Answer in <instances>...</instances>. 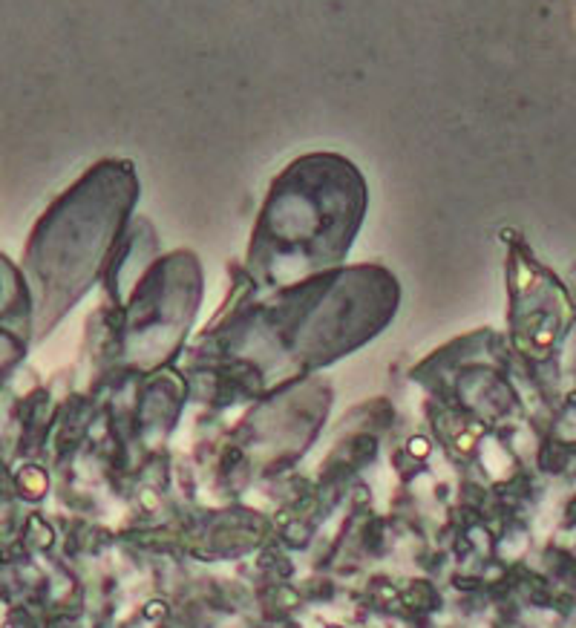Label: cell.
I'll return each instance as SVG.
<instances>
[{
    "mask_svg": "<svg viewBox=\"0 0 576 628\" xmlns=\"http://www.w3.org/2000/svg\"><path fill=\"white\" fill-rule=\"evenodd\" d=\"M145 614H147V617H161V614H164V606H161V603H153V606L145 608Z\"/></svg>",
    "mask_w": 576,
    "mask_h": 628,
    "instance_id": "obj_2",
    "label": "cell"
},
{
    "mask_svg": "<svg viewBox=\"0 0 576 628\" xmlns=\"http://www.w3.org/2000/svg\"><path fill=\"white\" fill-rule=\"evenodd\" d=\"M413 453H415V455H424V453H429V444H427L424 439H415V441H413Z\"/></svg>",
    "mask_w": 576,
    "mask_h": 628,
    "instance_id": "obj_1",
    "label": "cell"
},
{
    "mask_svg": "<svg viewBox=\"0 0 576 628\" xmlns=\"http://www.w3.org/2000/svg\"><path fill=\"white\" fill-rule=\"evenodd\" d=\"M328 628H340V625H328Z\"/></svg>",
    "mask_w": 576,
    "mask_h": 628,
    "instance_id": "obj_3",
    "label": "cell"
}]
</instances>
